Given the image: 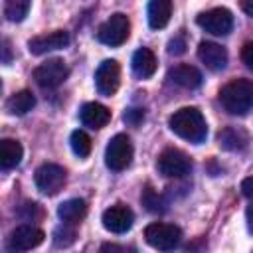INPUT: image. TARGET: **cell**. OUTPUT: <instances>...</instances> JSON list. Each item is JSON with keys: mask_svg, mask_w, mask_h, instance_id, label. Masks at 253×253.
Returning a JSON list of instances; mask_svg holds the SVG:
<instances>
[{"mask_svg": "<svg viewBox=\"0 0 253 253\" xmlns=\"http://www.w3.org/2000/svg\"><path fill=\"white\" fill-rule=\"evenodd\" d=\"M168 125H170L174 134H178L180 138H184L188 142H194V144L204 142L206 136H208L206 119H204L202 111L196 109V107H182V109H178L168 119Z\"/></svg>", "mask_w": 253, "mask_h": 253, "instance_id": "obj_1", "label": "cell"}, {"mask_svg": "<svg viewBox=\"0 0 253 253\" xmlns=\"http://www.w3.org/2000/svg\"><path fill=\"white\" fill-rule=\"evenodd\" d=\"M219 103L229 115H247L253 109V81L233 79L219 89Z\"/></svg>", "mask_w": 253, "mask_h": 253, "instance_id": "obj_2", "label": "cell"}, {"mask_svg": "<svg viewBox=\"0 0 253 253\" xmlns=\"http://www.w3.org/2000/svg\"><path fill=\"white\" fill-rule=\"evenodd\" d=\"M144 239L150 247H154L158 251H168V249H174L182 241V229L172 223L154 221V223L146 225Z\"/></svg>", "mask_w": 253, "mask_h": 253, "instance_id": "obj_3", "label": "cell"}, {"mask_svg": "<svg viewBox=\"0 0 253 253\" xmlns=\"http://www.w3.org/2000/svg\"><path fill=\"white\" fill-rule=\"evenodd\" d=\"M128 34H130V22H128V18L125 14H121V12H117V14H113L109 20H105L99 26L97 40L101 43H105V45L117 47V45H121V43L126 42Z\"/></svg>", "mask_w": 253, "mask_h": 253, "instance_id": "obj_4", "label": "cell"}, {"mask_svg": "<svg viewBox=\"0 0 253 253\" xmlns=\"http://www.w3.org/2000/svg\"><path fill=\"white\" fill-rule=\"evenodd\" d=\"M132 160V142L126 134H115L109 144H107V150H105V164L115 170V172H121L125 170Z\"/></svg>", "mask_w": 253, "mask_h": 253, "instance_id": "obj_5", "label": "cell"}, {"mask_svg": "<svg viewBox=\"0 0 253 253\" xmlns=\"http://www.w3.org/2000/svg\"><path fill=\"white\" fill-rule=\"evenodd\" d=\"M156 168L166 178H182L192 170V160L178 148H166L156 160Z\"/></svg>", "mask_w": 253, "mask_h": 253, "instance_id": "obj_6", "label": "cell"}, {"mask_svg": "<svg viewBox=\"0 0 253 253\" xmlns=\"http://www.w3.org/2000/svg\"><path fill=\"white\" fill-rule=\"evenodd\" d=\"M67 75H69V69H67L65 61L57 59V57L43 61L42 65H38L34 69V79H36V83L42 89H55V87H59L67 79Z\"/></svg>", "mask_w": 253, "mask_h": 253, "instance_id": "obj_7", "label": "cell"}, {"mask_svg": "<svg viewBox=\"0 0 253 253\" xmlns=\"http://www.w3.org/2000/svg\"><path fill=\"white\" fill-rule=\"evenodd\" d=\"M65 174H67V172H65L59 164L47 162V164H42V166L36 170L34 180H36V186H38V190H40L42 194L53 196V194H57V192L63 188L65 178H67Z\"/></svg>", "mask_w": 253, "mask_h": 253, "instance_id": "obj_8", "label": "cell"}, {"mask_svg": "<svg viewBox=\"0 0 253 253\" xmlns=\"http://www.w3.org/2000/svg\"><path fill=\"white\" fill-rule=\"evenodd\" d=\"M196 22L213 36H225L233 28V16L227 8H211L208 12H202Z\"/></svg>", "mask_w": 253, "mask_h": 253, "instance_id": "obj_9", "label": "cell"}, {"mask_svg": "<svg viewBox=\"0 0 253 253\" xmlns=\"http://www.w3.org/2000/svg\"><path fill=\"white\" fill-rule=\"evenodd\" d=\"M121 85V65L115 59H105L95 71V87L101 95L111 97Z\"/></svg>", "mask_w": 253, "mask_h": 253, "instance_id": "obj_10", "label": "cell"}, {"mask_svg": "<svg viewBox=\"0 0 253 253\" xmlns=\"http://www.w3.org/2000/svg\"><path fill=\"white\" fill-rule=\"evenodd\" d=\"M45 233L36 227V225H30V223H24V225H18L10 237H8V249L10 251H30L34 247H38L42 241H43Z\"/></svg>", "mask_w": 253, "mask_h": 253, "instance_id": "obj_11", "label": "cell"}, {"mask_svg": "<svg viewBox=\"0 0 253 253\" xmlns=\"http://www.w3.org/2000/svg\"><path fill=\"white\" fill-rule=\"evenodd\" d=\"M134 213L125 204H115L103 211V227L111 233H125L132 227Z\"/></svg>", "mask_w": 253, "mask_h": 253, "instance_id": "obj_12", "label": "cell"}, {"mask_svg": "<svg viewBox=\"0 0 253 253\" xmlns=\"http://www.w3.org/2000/svg\"><path fill=\"white\" fill-rule=\"evenodd\" d=\"M67 43H69V34L63 32V30H55V32L32 38L28 42V49L34 55H42V53H47V51H53V49H61Z\"/></svg>", "mask_w": 253, "mask_h": 253, "instance_id": "obj_13", "label": "cell"}, {"mask_svg": "<svg viewBox=\"0 0 253 253\" xmlns=\"http://www.w3.org/2000/svg\"><path fill=\"white\" fill-rule=\"evenodd\" d=\"M198 57L211 71H221L227 65L225 47H221L219 43H213V42H202L198 45Z\"/></svg>", "mask_w": 253, "mask_h": 253, "instance_id": "obj_14", "label": "cell"}, {"mask_svg": "<svg viewBox=\"0 0 253 253\" xmlns=\"http://www.w3.org/2000/svg\"><path fill=\"white\" fill-rule=\"evenodd\" d=\"M79 119L85 126L103 128L111 121V111L101 103H85L79 111Z\"/></svg>", "mask_w": 253, "mask_h": 253, "instance_id": "obj_15", "label": "cell"}, {"mask_svg": "<svg viewBox=\"0 0 253 253\" xmlns=\"http://www.w3.org/2000/svg\"><path fill=\"white\" fill-rule=\"evenodd\" d=\"M168 79L184 89H196L202 85V73L194 67V65H186V63H180V65H174L170 71H168Z\"/></svg>", "mask_w": 253, "mask_h": 253, "instance_id": "obj_16", "label": "cell"}, {"mask_svg": "<svg viewBox=\"0 0 253 253\" xmlns=\"http://www.w3.org/2000/svg\"><path fill=\"white\" fill-rule=\"evenodd\" d=\"M172 16V0H150L146 8L148 26L152 30H160L170 22Z\"/></svg>", "mask_w": 253, "mask_h": 253, "instance_id": "obj_17", "label": "cell"}, {"mask_svg": "<svg viewBox=\"0 0 253 253\" xmlns=\"http://www.w3.org/2000/svg\"><path fill=\"white\" fill-rule=\"evenodd\" d=\"M130 65H132V71L136 77L146 79V77L154 75V71H156V57L148 47H140L134 51Z\"/></svg>", "mask_w": 253, "mask_h": 253, "instance_id": "obj_18", "label": "cell"}, {"mask_svg": "<svg viewBox=\"0 0 253 253\" xmlns=\"http://www.w3.org/2000/svg\"><path fill=\"white\" fill-rule=\"evenodd\" d=\"M217 140H219V146L225 150H241L247 146L249 134L239 126H225L223 130H219Z\"/></svg>", "mask_w": 253, "mask_h": 253, "instance_id": "obj_19", "label": "cell"}, {"mask_svg": "<svg viewBox=\"0 0 253 253\" xmlns=\"http://www.w3.org/2000/svg\"><path fill=\"white\" fill-rule=\"evenodd\" d=\"M57 215L67 223H79L87 215V202L81 198H71L59 204Z\"/></svg>", "mask_w": 253, "mask_h": 253, "instance_id": "obj_20", "label": "cell"}, {"mask_svg": "<svg viewBox=\"0 0 253 253\" xmlns=\"http://www.w3.org/2000/svg\"><path fill=\"white\" fill-rule=\"evenodd\" d=\"M22 154H24V148L18 140L14 138H4L0 142V166L2 170H10V168H16L22 160Z\"/></svg>", "mask_w": 253, "mask_h": 253, "instance_id": "obj_21", "label": "cell"}, {"mask_svg": "<svg viewBox=\"0 0 253 253\" xmlns=\"http://www.w3.org/2000/svg\"><path fill=\"white\" fill-rule=\"evenodd\" d=\"M36 105V97L32 95V91H18L14 93L8 101H6V111L10 115H26L28 111H32Z\"/></svg>", "mask_w": 253, "mask_h": 253, "instance_id": "obj_22", "label": "cell"}, {"mask_svg": "<svg viewBox=\"0 0 253 253\" xmlns=\"http://www.w3.org/2000/svg\"><path fill=\"white\" fill-rule=\"evenodd\" d=\"M140 202H142V206H144L148 211H152V213H162V211H166V200H164L158 192H154L150 186H146V188L142 190Z\"/></svg>", "mask_w": 253, "mask_h": 253, "instance_id": "obj_23", "label": "cell"}, {"mask_svg": "<svg viewBox=\"0 0 253 253\" xmlns=\"http://www.w3.org/2000/svg\"><path fill=\"white\" fill-rule=\"evenodd\" d=\"M28 10H30V0H6V4H4V16L10 22L24 20Z\"/></svg>", "mask_w": 253, "mask_h": 253, "instance_id": "obj_24", "label": "cell"}, {"mask_svg": "<svg viewBox=\"0 0 253 253\" xmlns=\"http://www.w3.org/2000/svg\"><path fill=\"white\" fill-rule=\"evenodd\" d=\"M69 142H71V150H73L79 158L89 156V152H91V138H89L87 132H83V130H73Z\"/></svg>", "mask_w": 253, "mask_h": 253, "instance_id": "obj_25", "label": "cell"}, {"mask_svg": "<svg viewBox=\"0 0 253 253\" xmlns=\"http://www.w3.org/2000/svg\"><path fill=\"white\" fill-rule=\"evenodd\" d=\"M71 225L73 223L63 221V225L55 227V231H53V243H55V247H69V245L75 243L77 233H75V229Z\"/></svg>", "mask_w": 253, "mask_h": 253, "instance_id": "obj_26", "label": "cell"}, {"mask_svg": "<svg viewBox=\"0 0 253 253\" xmlns=\"http://www.w3.org/2000/svg\"><path fill=\"white\" fill-rule=\"evenodd\" d=\"M20 215L26 219V221H34L38 217H42V208L34 202H26L22 208H20Z\"/></svg>", "mask_w": 253, "mask_h": 253, "instance_id": "obj_27", "label": "cell"}, {"mask_svg": "<svg viewBox=\"0 0 253 253\" xmlns=\"http://www.w3.org/2000/svg\"><path fill=\"white\" fill-rule=\"evenodd\" d=\"M186 51V40L182 38V36H176V38H172L170 42H168V53H172V55H182Z\"/></svg>", "mask_w": 253, "mask_h": 253, "instance_id": "obj_28", "label": "cell"}, {"mask_svg": "<svg viewBox=\"0 0 253 253\" xmlns=\"http://www.w3.org/2000/svg\"><path fill=\"white\" fill-rule=\"evenodd\" d=\"M125 123H128V125H132V126H136V125H140L142 123V119H144V111L142 109H128L126 113H125Z\"/></svg>", "mask_w": 253, "mask_h": 253, "instance_id": "obj_29", "label": "cell"}, {"mask_svg": "<svg viewBox=\"0 0 253 253\" xmlns=\"http://www.w3.org/2000/svg\"><path fill=\"white\" fill-rule=\"evenodd\" d=\"M241 59H243V63L253 71V42H247V43L241 47Z\"/></svg>", "mask_w": 253, "mask_h": 253, "instance_id": "obj_30", "label": "cell"}, {"mask_svg": "<svg viewBox=\"0 0 253 253\" xmlns=\"http://www.w3.org/2000/svg\"><path fill=\"white\" fill-rule=\"evenodd\" d=\"M241 194L245 198H251L253 200V176H249V178H245L241 182Z\"/></svg>", "mask_w": 253, "mask_h": 253, "instance_id": "obj_31", "label": "cell"}, {"mask_svg": "<svg viewBox=\"0 0 253 253\" xmlns=\"http://www.w3.org/2000/svg\"><path fill=\"white\" fill-rule=\"evenodd\" d=\"M243 10L253 18V0H243Z\"/></svg>", "mask_w": 253, "mask_h": 253, "instance_id": "obj_32", "label": "cell"}, {"mask_svg": "<svg viewBox=\"0 0 253 253\" xmlns=\"http://www.w3.org/2000/svg\"><path fill=\"white\" fill-rule=\"evenodd\" d=\"M4 63H10V43L4 40Z\"/></svg>", "mask_w": 253, "mask_h": 253, "instance_id": "obj_33", "label": "cell"}, {"mask_svg": "<svg viewBox=\"0 0 253 253\" xmlns=\"http://www.w3.org/2000/svg\"><path fill=\"white\" fill-rule=\"evenodd\" d=\"M247 223H249V229L253 231V204L247 208Z\"/></svg>", "mask_w": 253, "mask_h": 253, "instance_id": "obj_34", "label": "cell"}]
</instances>
